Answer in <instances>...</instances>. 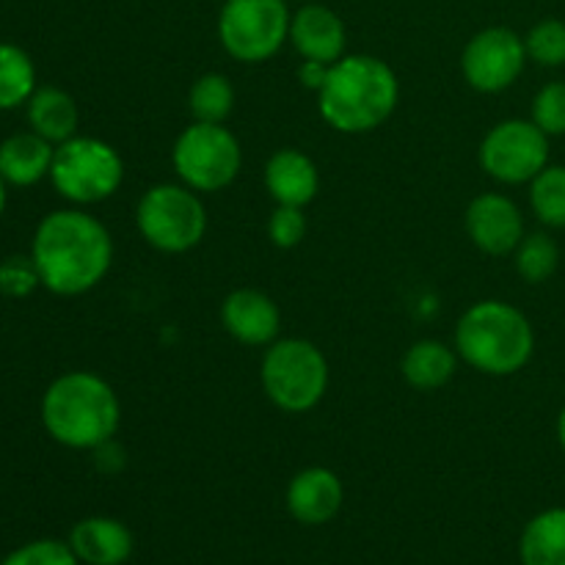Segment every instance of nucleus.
<instances>
[{
  "label": "nucleus",
  "mask_w": 565,
  "mask_h": 565,
  "mask_svg": "<svg viewBox=\"0 0 565 565\" xmlns=\"http://www.w3.org/2000/svg\"><path fill=\"white\" fill-rule=\"evenodd\" d=\"M171 163L182 185L196 193H215L237 180L243 166V149L235 132L224 125L193 121L180 132L171 152Z\"/></svg>",
  "instance_id": "8"
},
{
  "label": "nucleus",
  "mask_w": 565,
  "mask_h": 565,
  "mask_svg": "<svg viewBox=\"0 0 565 565\" xmlns=\"http://www.w3.org/2000/svg\"><path fill=\"white\" fill-rule=\"evenodd\" d=\"M307 3H312V0H307Z\"/></svg>",
  "instance_id": "34"
},
{
  "label": "nucleus",
  "mask_w": 565,
  "mask_h": 565,
  "mask_svg": "<svg viewBox=\"0 0 565 565\" xmlns=\"http://www.w3.org/2000/svg\"><path fill=\"white\" fill-rule=\"evenodd\" d=\"M467 235L491 257L516 252L524 237L522 210L502 193H480L467 207Z\"/></svg>",
  "instance_id": "12"
},
{
  "label": "nucleus",
  "mask_w": 565,
  "mask_h": 565,
  "mask_svg": "<svg viewBox=\"0 0 565 565\" xmlns=\"http://www.w3.org/2000/svg\"><path fill=\"white\" fill-rule=\"evenodd\" d=\"M326 75H329V64H318V61H303L301 70H298V77L307 88H315L320 92V86L326 83Z\"/></svg>",
  "instance_id": "31"
},
{
  "label": "nucleus",
  "mask_w": 565,
  "mask_h": 565,
  "mask_svg": "<svg viewBox=\"0 0 565 565\" xmlns=\"http://www.w3.org/2000/svg\"><path fill=\"white\" fill-rule=\"evenodd\" d=\"M136 224L143 241L163 254H185L202 243L207 232V210L188 185L149 188L136 210Z\"/></svg>",
  "instance_id": "7"
},
{
  "label": "nucleus",
  "mask_w": 565,
  "mask_h": 565,
  "mask_svg": "<svg viewBox=\"0 0 565 565\" xmlns=\"http://www.w3.org/2000/svg\"><path fill=\"white\" fill-rule=\"evenodd\" d=\"M524 565H565V508L539 513L519 541Z\"/></svg>",
  "instance_id": "21"
},
{
  "label": "nucleus",
  "mask_w": 565,
  "mask_h": 565,
  "mask_svg": "<svg viewBox=\"0 0 565 565\" xmlns=\"http://www.w3.org/2000/svg\"><path fill=\"white\" fill-rule=\"evenodd\" d=\"M533 121L546 136H565V83H546L533 99Z\"/></svg>",
  "instance_id": "27"
},
{
  "label": "nucleus",
  "mask_w": 565,
  "mask_h": 565,
  "mask_svg": "<svg viewBox=\"0 0 565 565\" xmlns=\"http://www.w3.org/2000/svg\"><path fill=\"white\" fill-rule=\"evenodd\" d=\"M0 565H81L70 544L61 541H31L20 550L9 552Z\"/></svg>",
  "instance_id": "28"
},
{
  "label": "nucleus",
  "mask_w": 565,
  "mask_h": 565,
  "mask_svg": "<svg viewBox=\"0 0 565 565\" xmlns=\"http://www.w3.org/2000/svg\"><path fill=\"white\" fill-rule=\"evenodd\" d=\"M31 259L39 281L55 296H83L108 276L114 241L103 221L83 210H55L36 226Z\"/></svg>",
  "instance_id": "1"
},
{
  "label": "nucleus",
  "mask_w": 565,
  "mask_h": 565,
  "mask_svg": "<svg viewBox=\"0 0 565 565\" xmlns=\"http://www.w3.org/2000/svg\"><path fill=\"white\" fill-rule=\"evenodd\" d=\"M401 83L395 70L375 55H342L329 66L318 92L320 116L345 136H362L384 125L397 108Z\"/></svg>",
  "instance_id": "2"
},
{
  "label": "nucleus",
  "mask_w": 565,
  "mask_h": 565,
  "mask_svg": "<svg viewBox=\"0 0 565 565\" xmlns=\"http://www.w3.org/2000/svg\"><path fill=\"white\" fill-rule=\"evenodd\" d=\"M36 92V66L22 47L0 42V110L25 105Z\"/></svg>",
  "instance_id": "23"
},
{
  "label": "nucleus",
  "mask_w": 565,
  "mask_h": 565,
  "mask_svg": "<svg viewBox=\"0 0 565 565\" xmlns=\"http://www.w3.org/2000/svg\"><path fill=\"white\" fill-rule=\"evenodd\" d=\"M527 58L541 66H563L565 64V22L557 17L535 22L524 36Z\"/></svg>",
  "instance_id": "26"
},
{
  "label": "nucleus",
  "mask_w": 565,
  "mask_h": 565,
  "mask_svg": "<svg viewBox=\"0 0 565 565\" xmlns=\"http://www.w3.org/2000/svg\"><path fill=\"white\" fill-rule=\"evenodd\" d=\"M188 108H191L193 121L224 125L235 108V86L221 72H207L193 81L191 92H188Z\"/></svg>",
  "instance_id": "22"
},
{
  "label": "nucleus",
  "mask_w": 565,
  "mask_h": 565,
  "mask_svg": "<svg viewBox=\"0 0 565 565\" xmlns=\"http://www.w3.org/2000/svg\"><path fill=\"white\" fill-rule=\"evenodd\" d=\"M121 423L114 386L88 370L58 375L42 397V425L53 441L70 450H99L110 445Z\"/></svg>",
  "instance_id": "3"
},
{
  "label": "nucleus",
  "mask_w": 565,
  "mask_h": 565,
  "mask_svg": "<svg viewBox=\"0 0 565 565\" xmlns=\"http://www.w3.org/2000/svg\"><path fill=\"white\" fill-rule=\"evenodd\" d=\"M290 42L303 61H318V64L331 66L345 55V22L334 9L312 0L292 14Z\"/></svg>",
  "instance_id": "14"
},
{
  "label": "nucleus",
  "mask_w": 565,
  "mask_h": 565,
  "mask_svg": "<svg viewBox=\"0 0 565 565\" xmlns=\"http://www.w3.org/2000/svg\"><path fill=\"white\" fill-rule=\"evenodd\" d=\"M55 147L36 132H17L0 143V177L9 185H36L42 177H50Z\"/></svg>",
  "instance_id": "18"
},
{
  "label": "nucleus",
  "mask_w": 565,
  "mask_h": 565,
  "mask_svg": "<svg viewBox=\"0 0 565 565\" xmlns=\"http://www.w3.org/2000/svg\"><path fill=\"white\" fill-rule=\"evenodd\" d=\"M287 508L301 524H326L342 508V483L331 469L309 467L287 486Z\"/></svg>",
  "instance_id": "15"
},
{
  "label": "nucleus",
  "mask_w": 565,
  "mask_h": 565,
  "mask_svg": "<svg viewBox=\"0 0 565 565\" xmlns=\"http://www.w3.org/2000/svg\"><path fill=\"white\" fill-rule=\"evenodd\" d=\"M290 20L287 0H224L218 39L235 61L263 64L290 39Z\"/></svg>",
  "instance_id": "9"
},
{
  "label": "nucleus",
  "mask_w": 565,
  "mask_h": 565,
  "mask_svg": "<svg viewBox=\"0 0 565 565\" xmlns=\"http://www.w3.org/2000/svg\"><path fill=\"white\" fill-rule=\"evenodd\" d=\"M50 180L66 202L97 204L121 188L125 160L110 143L99 138L75 136L55 147Z\"/></svg>",
  "instance_id": "6"
},
{
  "label": "nucleus",
  "mask_w": 565,
  "mask_h": 565,
  "mask_svg": "<svg viewBox=\"0 0 565 565\" xmlns=\"http://www.w3.org/2000/svg\"><path fill=\"white\" fill-rule=\"evenodd\" d=\"M456 351L478 373L513 375L533 359V326L513 303H472L456 326Z\"/></svg>",
  "instance_id": "4"
},
{
  "label": "nucleus",
  "mask_w": 565,
  "mask_h": 565,
  "mask_svg": "<svg viewBox=\"0 0 565 565\" xmlns=\"http://www.w3.org/2000/svg\"><path fill=\"white\" fill-rule=\"evenodd\" d=\"M527 64V47L516 31L505 25L483 28L461 53V72L480 94H500L519 81Z\"/></svg>",
  "instance_id": "11"
},
{
  "label": "nucleus",
  "mask_w": 565,
  "mask_h": 565,
  "mask_svg": "<svg viewBox=\"0 0 565 565\" xmlns=\"http://www.w3.org/2000/svg\"><path fill=\"white\" fill-rule=\"evenodd\" d=\"M557 265H561V248L544 232L524 235L516 246V270L527 285H541L555 276Z\"/></svg>",
  "instance_id": "25"
},
{
  "label": "nucleus",
  "mask_w": 565,
  "mask_h": 565,
  "mask_svg": "<svg viewBox=\"0 0 565 565\" xmlns=\"http://www.w3.org/2000/svg\"><path fill=\"white\" fill-rule=\"evenodd\" d=\"M28 125L36 136L47 138L53 147L70 141L77 132V121H81V114H77L75 99L66 92L55 86L36 88L28 99Z\"/></svg>",
  "instance_id": "19"
},
{
  "label": "nucleus",
  "mask_w": 565,
  "mask_h": 565,
  "mask_svg": "<svg viewBox=\"0 0 565 565\" xmlns=\"http://www.w3.org/2000/svg\"><path fill=\"white\" fill-rule=\"evenodd\" d=\"M480 166L505 185L533 182L550 166V136L533 119H505L486 132Z\"/></svg>",
  "instance_id": "10"
},
{
  "label": "nucleus",
  "mask_w": 565,
  "mask_h": 565,
  "mask_svg": "<svg viewBox=\"0 0 565 565\" xmlns=\"http://www.w3.org/2000/svg\"><path fill=\"white\" fill-rule=\"evenodd\" d=\"M458 351L439 340H419L403 356V379L414 390H439L456 375Z\"/></svg>",
  "instance_id": "20"
},
{
  "label": "nucleus",
  "mask_w": 565,
  "mask_h": 565,
  "mask_svg": "<svg viewBox=\"0 0 565 565\" xmlns=\"http://www.w3.org/2000/svg\"><path fill=\"white\" fill-rule=\"evenodd\" d=\"M3 210H6V180L0 177V218H3Z\"/></svg>",
  "instance_id": "33"
},
{
  "label": "nucleus",
  "mask_w": 565,
  "mask_h": 565,
  "mask_svg": "<svg viewBox=\"0 0 565 565\" xmlns=\"http://www.w3.org/2000/svg\"><path fill=\"white\" fill-rule=\"evenodd\" d=\"M221 323L230 331L232 340L252 348H268L279 340L281 312L270 296L263 290H243L230 292L221 303Z\"/></svg>",
  "instance_id": "13"
},
{
  "label": "nucleus",
  "mask_w": 565,
  "mask_h": 565,
  "mask_svg": "<svg viewBox=\"0 0 565 565\" xmlns=\"http://www.w3.org/2000/svg\"><path fill=\"white\" fill-rule=\"evenodd\" d=\"M268 235L276 248H296L307 237V215H303V207L276 204L268 221Z\"/></svg>",
  "instance_id": "29"
},
{
  "label": "nucleus",
  "mask_w": 565,
  "mask_h": 565,
  "mask_svg": "<svg viewBox=\"0 0 565 565\" xmlns=\"http://www.w3.org/2000/svg\"><path fill=\"white\" fill-rule=\"evenodd\" d=\"M259 381L276 408L287 414H307L329 392V362L315 342L287 337L268 345Z\"/></svg>",
  "instance_id": "5"
},
{
  "label": "nucleus",
  "mask_w": 565,
  "mask_h": 565,
  "mask_svg": "<svg viewBox=\"0 0 565 565\" xmlns=\"http://www.w3.org/2000/svg\"><path fill=\"white\" fill-rule=\"evenodd\" d=\"M70 546L86 565H121L132 555V533L116 519L92 516L72 527Z\"/></svg>",
  "instance_id": "17"
},
{
  "label": "nucleus",
  "mask_w": 565,
  "mask_h": 565,
  "mask_svg": "<svg viewBox=\"0 0 565 565\" xmlns=\"http://www.w3.org/2000/svg\"><path fill=\"white\" fill-rule=\"evenodd\" d=\"M557 441H561V447L565 450V408L561 412V417H557Z\"/></svg>",
  "instance_id": "32"
},
{
  "label": "nucleus",
  "mask_w": 565,
  "mask_h": 565,
  "mask_svg": "<svg viewBox=\"0 0 565 565\" xmlns=\"http://www.w3.org/2000/svg\"><path fill=\"white\" fill-rule=\"evenodd\" d=\"M530 204L541 224L563 230L565 226V166H546L530 182Z\"/></svg>",
  "instance_id": "24"
},
{
  "label": "nucleus",
  "mask_w": 565,
  "mask_h": 565,
  "mask_svg": "<svg viewBox=\"0 0 565 565\" xmlns=\"http://www.w3.org/2000/svg\"><path fill=\"white\" fill-rule=\"evenodd\" d=\"M265 188L276 204L307 207L320 191L318 166L301 149H279L265 166Z\"/></svg>",
  "instance_id": "16"
},
{
  "label": "nucleus",
  "mask_w": 565,
  "mask_h": 565,
  "mask_svg": "<svg viewBox=\"0 0 565 565\" xmlns=\"http://www.w3.org/2000/svg\"><path fill=\"white\" fill-rule=\"evenodd\" d=\"M39 281V270L31 257H9L0 263V292L9 298H25L31 296Z\"/></svg>",
  "instance_id": "30"
}]
</instances>
